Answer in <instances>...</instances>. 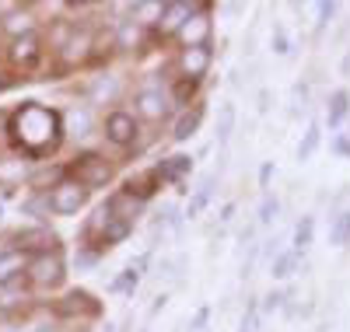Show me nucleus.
<instances>
[{"label": "nucleus", "mask_w": 350, "mask_h": 332, "mask_svg": "<svg viewBox=\"0 0 350 332\" xmlns=\"http://www.w3.org/2000/svg\"><path fill=\"white\" fill-rule=\"evenodd\" d=\"M60 112H64V137L67 140H88L92 133H98V115L84 102H74L70 109H60Z\"/></svg>", "instance_id": "6ab92c4d"}, {"label": "nucleus", "mask_w": 350, "mask_h": 332, "mask_svg": "<svg viewBox=\"0 0 350 332\" xmlns=\"http://www.w3.org/2000/svg\"><path fill=\"white\" fill-rule=\"evenodd\" d=\"M347 115H350V92H347V87H333L329 98H326V115H323V123H326L329 130H340Z\"/></svg>", "instance_id": "bb28decb"}, {"label": "nucleus", "mask_w": 350, "mask_h": 332, "mask_svg": "<svg viewBox=\"0 0 350 332\" xmlns=\"http://www.w3.org/2000/svg\"><path fill=\"white\" fill-rule=\"evenodd\" d=\"M217 171H207L196 182V189H189V203L183 206V221H196V217H203V210L211 206V199H214V186H217Z\"/></svg>", "instance_id": "4be33fe9"}, {"label": "nucleus", "mask_w": 350, "mask_h": 332, "mask_svg": "<svg viewBox=\"0 0 350 332\" xmlns=\"http://www.w3.org/2000/svg\"><path fill=\"white\" fill-rule=\"evenodd\" d=\"M221 11H224V14H231V18H239L245 8H242V4H221Z\"/></svg>", "instance_id": "49530a36"}, {"label": "nucleus", "mask_w": 350, "mask_h": 332, "mask_svg": "<svg viewBox=\"0 0 350 332\" xmlns=\"http://www.w3.org/2000/svg\"><path fill=\"white\" fill-rule=\"evenodd\" d=\"M46 199H49V217H77L81 210L92 203V193L81 189L77 182H70V178H60V182L46 193Z\"/></svg>", "instance_id": "4468645a"}, {"label": "nucleus", "mask_w": 350, "mask_h": 332, "mask_svg": "<svg viewBox=\"0 0 350 332\" xmlns=\"http://www.w3.org/2000/svg\"><path fill=\"white\" fill-rule=\"evenodd\" d=\"M67 168V178L70 182H77L81 189L88 193H98V189H112V182L120 178V168H116V161L105 154V150H77L74 158L64 161Z\"/></svg>", "instance_id": "7ed1b4c3"}, {"label": "nucleus", "mask_w": 350, "mask_h": 332, "mask_svg": "<svg viewBox=\"0 0 350 332\" xmlns=\"http://www.w3.org/2000/svg\"><path fill=\"white\" fill-rule=\"evenodd\" d=\"M4 143L14 158L28 165H42L64 150V112L56 105H46L39 98H25L8 109L4 123Z\"/></svg>", "instance_id": "f257e3e1"}, {"label": "nucleus", "mask_w": 350, "mask_h": 332, "mask_svg": "<svg viewBox=\"0 0 350 332\" xmlns=\"http://www.w3.org/2000/svg\"><path fill=\"white\" fill-rule=\"evenodd\" d=\"M329 150H333L336 158L350 161V133H333V140H329Z\"/></svg>", "instance_id": "ea45409f"}, {"label": "nucleus", "mask_w": 350, "mask_h": 332, "mask_svg": "<svg viewBox=\"0 0 350 332\" xmlns=\"http://www.w3.org/2000/svg\"><path fill=\"white\" fill-rule=\"evenodd\" d=\"M200 4L203 0H165V8H161V18H158V25H154V42L158 46H165V42H172V36L179 32V28L189 21V14H196L200 11Z\"/></svg>", "instance_id": "2eb2a0df"}, {"label": "nucleus", "mask_w": 350, "mask_h": 332, "mask_svg": "<svg viewBox=\"0 0 350 332\" xmlns=\"http://www.w3.org/2000/svg\"><path fill=\"white\" fill-rule=\"evenodd\" d=\"M151 168H154V175L161 178V186H172L179 196H186V193H189L186 182H189L193 168H196V158H193V154H168V158H158Z\"/></svg>", "instance_id": "f3484780"}, {"label": "nucleus", "mask_w": 350, "mask_h": 332, "mask_svg": "<svg viewBox=\"0 0 350 332\" xmlns=\"http://www.w3.org/2000/svg\"><path fill=\"white\" fill-rule=\"evenodd\" d=\"M25 262H28V259H25L21 252H14L8 241H0V287L21 280V277H25Z\"/></svg>", "instance_id": "a878e982"}, {"label": "nucleus", "mask_w": 350, "mask_h": 332, "mask_svg": "<svg viewBox=\"0 0 350 332\" xmlns=\"http://www.w3.org/2000/svg\"><path fill=\"white\" fill-rule=\"evenodd\" d=\"M203 119H207V98H200V102H193L189 109L175 112L172 143H186V140H193V137L200 133V126H203Z\"/></svg>", "instance_id": "412c9836"}, {"label": "nucleus", "mask_w": 350, "mask_h": 332, "mask_svg": "<svg viewBox=\"0 0 350 332\" xmlns=\"http://www.w3.org/2000/svg\"><path fill=\"white\" fill-rule=\"evenodd\" d=\"M329 245L350 249V206L329 214Z\"/></svg>", "instance_id": "2f4dec72"}, {"label": "nucleus", "mask_w": 350, "mask_h": 332, "mask_svg": "<svg viewBox=\"0 0 350 332\" xmlns=\"http://www.w3.org/2000/svg\"><path fill=\"white\" fill-rule=\"evenodd\" d=\"M39 308V297L32 294V287L21 280L8 283V287H0V318L4 322H14V318H25V315H32Z\"/></svg>", "instance_id": "dca6fc26"}, {"label": "nucleus", "mask_w": 350, "mask_h": 332, "mask_svg": "<svg viewBox=\"0 0 350 332\" xmlns=\"http://www.w3.org/2000/svg\"><path fill=\"white\" fill-rule=\"evenodd\" d=\"M312 241H315V217L305 214V217L295 224V231H291V252L305 255V252L312 249Z\"/></svg>", "instance_id": "7c9ffc66"}, {"label": "nucleus", "mask_w": 350, "mask_h": 332, "mask_svg": "<svg viewBox=\"0 0 350 332\" xmlns=\"http://www.w3.org/2000/svg\"><path fill=\"white\" fill-rule=\"evenodd\" d=\"M211 318H214V308L211 305H200L196 315L189 318V332H207L211 329Z\"/></svg>", "instance_id": "58836bf2"}, {"label": "nucleus", "mask_w": 350, "mask_h": 332, "mask_svg": "<svg viewBox=\"0 0 350 332\" xmlns=\"http://www.w3.org/2000/svg\"><path fill=\"white\" fill-rule=\"evenodd\" d=\"M277 217H280V199L273 193H262L259 196V210H256V224L259 227H270Z\"/></svg>", "instance_id": "72a5a7b5"}, {"label": "nucleus", "mask_w": 350, "mask_h": 332, "mask_svg": "<svg viewBox=\"0 0 350 332\" xmlns=\"http://www.w3.org/2000/svg\"><path fill=\"white\" fill-rule=\"evenodd\" d=\"M165 305H168V290H161V294H158V297H154V305H151V312H148V315H151V318H154V315H158V312H161V308H165Z\"/></svg>", "instance_id": "c03bdc74"}, {"label": "nucleus", "mask_w": 350, "mask_h": 332, "mask_svg": "<svg viewBox=\"0 0 350 332\" xmlns=\"http://www.w3.org/2000/svg\"><path fill=\"white\" fill-rule=\"evenodd\" d=\"M280 305H284V290H267V294H262L259 297V315L262 318H267V315H273V312H280Z\"/></svg>", "instance_id": "e433bc0d"}, {"label": "nucleus", "mask_w": 350, "mask_h": 332, "mask_svg": "<svg viewBox=\"0 0 350 332\" xmlns=\"http://www.w3.org/2000/svg\"><path fill=\"white\" fill-rule=\"evenodd\" d=\"M165 92H168L172 109H175V112H183V109H189L193 102L203 98V84H200V81H186V77H168Z\"/></svg>", "instance_id": "b1692460"}, {"label": "nucleus", "mask_w": 350, "mask_h": 332, "mask_svg": "<svg viewBox=\"0 0 350 332\" xmlns=\"http://www.w3.org/2000/svg\"><path fill=\"white\" fill-rule=\"evenodd\" d=\"M262 325V315H259V297H245V308H242V318H239V332H259Z\"/></svg>", "instance_id": "f704fd0d"}, {"label": "nucleus", "mask_w": 350, "mask_h": 332, "mask_svg": "<svg viewBox=\"0 0 350 332\" xmlns=\"http://www.w3.org/2000/svg\"><path fill=\"white\" fill-rule=\"evenodd\" d=\"M235 123H239L235 102H221V105H217V123H214V140H217V147H228V143H231Z\"/></svg>", "instance_id": "cd10ccee"}, {"label": "nucleus", "mask_w": 350, "mask_h": 332, "mask_svg": "<svg viewBox=\"0 0 350 332\" xmlns=\"http://www.w3.org/2000/svg\"><path fill=\"white\" fill-rule=\"evenodd\" d=\"M340 14V0H319L315 4V39H323V32L336 21Z\"/></svg>", "instance_id": "473e14b6"}, {"label": "nucleus", "mask_w": 350, "mask_h": 332, "mask_svg": "<svg viewBox=\"0 0 350 332\" xmlns=\"http://www.w3.org/2000/svg\"><path fill=\"white\" fill-rule=\"evenodd\" d=\"M273 175H277V165H273V161H262V165H259V189H262V193H270Z\"/></svg>", "instance_id": "a19ab883"}, {"label": "nucleus", "mask_w": 350, "mask_h": 332, "mask_svg": "<svg viewBox=\"0 0 350 332\" xmlns=\"http://www.w3.org/2000/svg\"><path fill=\"white\" fill-rule=\"evenodd\" d=\"M130 112L137 115V123L140 126H158V123H168V119L175 115L172 102H168V92L158 84H140L133 98H130Z\"/></svg>", "instance_id": "6e6552de"}, {"label": "nucleus", "mask_w": 350, "mask_h": 332, "mask_svg": "<svg viewBox=\"0 0 350 332\" xmlns=\"http://www.w3.org/2000/svg\"><path fill=\"white\" fill-rule=\"evenodd\" d=\"M18 210L25 217H32V224H49V199H46V193H32V189H28L18 199Z\"/></svg>", "instance_id": "c85d7f7f"}, {"label": "nucleus", "mask_w": 350, "mask_h": 332, "mask_svg": "<svg viewBox=\"0 0 350 332\" xmlns=\"http://www.w3.org/2000/svg\"><path fill=\"white\" fill-rule=\"evenodd\" d=\"M42 32V18H39V4L32 0H14V8L0 18V39L4 42H14V39H25V36H36Z\"/></svg>", "instance_id": "f8f14e48"}, {"label": "nucleus", "mask_w": 350, "mask_h": 332, "mask_svg": "<svg viewBox=\"0 0 350 332\" xmlns=\"http://www.w3.org/2000/svg\"><path fill=\"white\" fill-rule=\"evenodd\" d=\"M120 189L133 193V196H137V199H144V203H151V199H154V196H158L165 186H161V178L154 175V168L148 165V168H137L133 175H126Z\"/></svg>", "instance_id": "5701e85b"}, {"label": "nucleus", "mask_w": 350, "mask_h": 332, "mask_svg": "<svg viewBox=\"0 0 350 332\" xmlns=\"http://www.w3.org/2000/svg\"><path fill=\"white\" fill-rule=\"evenodd\" d=\"M214 59H217L214 42H207V46H189V49H175V56H172V74L203 84V81L211 77V70H214Z\"/></svg>", "instance_id": "9d476101"}, {"label": "nucleus", "mask_w": 350, "mask_h": 332, "mask_svg": "<svg viewBox=\"0 0 350 332\" xmlns=\"http://www.w3.org/2000/svg\"><path fill=\"white\" fill-rule=\"evenodd\" d=\"M319 143H323V123L319 119H312V123L305 126V133H301V140H298V147H295V158L305 165V161H312V154L319 150Z\"/></svg>", "instance_id": "c756f323"}, {"label": "nucleus", "mask_w": 350, "mask_h": 332, "mask_svg": "<svg viewBox=\"0 0 350 332\" xmlns=\"http://www.w3.org/2000/svg\"><path fill=\"white\" fill-rule=\"evenodd\" d=\"M0 56H4V67H8V74L14 81H36V74L46 67V59H49V49H46L42 32H36V36L8 42Z\"/></svg>", "instance_id": "423d86ee"}, {"label": "nucleus", "mask_w": 350, "mask_h": 332, "mask_svg": "<svg viewBox=\"0 0 350 332\" xmlns=\"http://www.w3.org/2000/svg\"><path fill=\"white\" fill-rule=\"evenodd\" d=\"M123 92H126V81L120 74H112V70H98L95 77H88L84 84V105L88 109H116L123 102Z\"/></svg>", "instance_id": "9b49d317"}, {"label": "nucleus", "mask_w": 350, "mask_h": 332, "mask_svg": "<svg viewBox=\"0 0 350 332\" xmlns=\"http://www.w3.org/2000/svg\"><path fill=\"white\" fill-rule=\"evenodd\" d=\"M301 269H308L305 255L291 252V249H280V252L270 259V277H273V280H291V277H298Z\"/></svg>", "instance_id": "393cba45"}, {"label": "nucleus", "mask_w": 350, "mask_h": 332, "mask_svg": "<svg viewBox=\"0 0 350 332\" xmlns=\"http://www.w3.org/2000/svg\"><path fill=\"white\" fill-rule=\"evenodd\" d=\"M270 49L277 53V56H291V36H287V28H284V21H273V28H270Z\"/></svg>", "instance_id": "c9c22d12"}, {"label": "nucleus", "mask_w": 350, "mask_h": 332, "mask_svg": "<svg viewBox=\"0 0 350 332\" xmlns=\"http://www.w3.org/2000/svg\"><path fill=\"white\" fill-rule=\"evenodd\" d=\"M235 210H239V203H235V199H231V203H224L217 221H221V224H231V221H235Z\"/></svg>", "instance_id": "37998d69"}, {"label": "nucleus", "mask_w": 350, "mask_h": 332, "mask_svg": "<svg viewBox=\"0 0 350 332\" xmlns=\"http://www.w3.org/2000/svg\"><path fill=\"white\" fill-rule=\"evenodd\" d=\"M98 133H102L105 143L116 147V150H133V147L140 143L144 126L137 123V115H133L126 105H116V109H105V112H102Z\"/></svg>", "instance_id": "0eeeda50"}, {"label": "nucleus", "mask_w": 350, "mask_h": 332, "mask_svg": "<svg viewBox=\"0 0 350 332\" xmlns=\"http://www.w3.org/2000/svg\"><path fill=\"white\" fill-rule=\"evenodd\" d=\"M67 249L28 255L25 262V283L32 287V294H60L67 287Z\"/></svg>", "instance_id": "39448f33"}, {"label": "nucleus", "mask_w": 350, "mask_h": 332, "mask_svg": "<svg viewBox=\"0 0 350 332\" xmlns=\"http://www.w3.org/2000/svg\"><path fill=\"white\" fill-rule=\"evenodd\" d=\"M256 109H259V115H267V112L273 109V95H270V87H259V95H256Z\"/></svg>", "instance_id": "79ce46f5"}, {"label": "nucleus", "mask_w": 350, "mask_h": 332, "mask_svg": "<svg viewBox=\"0 0 350 332\" xmlns=\"http://www.w3.org/2000/svg\"><path fill=\"white\" fill-rule=\"evenodd\" d=\"M14 84H18V81H14L4 67H0V92H8V87H14Z\"/></svg>", "instance_id": "a18cd8bd"}, {"label": "nucleus", "mask_w": 350, "mask_h": 332, "mask_svg": "<svg viewBox=\"0 0 350 332\" xmlns=\"http://www.w3.org/2000/svg\"><path fill=\"white\" fill-rule=\"evenodd\" d=\"M133 234V224H126V221H116L109 210L98 203L95 210H92V217H84V224H81V231H77V245H84V249H92L95 255H109L116 245H123V241Z\"/></svg>", "instance_id": "f03ea898"}, {"label": "nucleus", "mask_w": 350, "mask_h": 332, "mask_svg": "<svg viewBox=\"0 0 350 332\" xmlns=\"http://www.w3.org/2000/svg\"><path fill=\"white\" fill-rule=\"evenodd\" d=\"M340 77H350V49H347L343 59H340Z\"/></svg>", "instance_id": "de8ad7c7"}, {"label": "nucleus", "mask_w": 350, "mask_h": 332, "mask_svg": "<svg viewBox=\"0 0 350 332\" xmlns=\"http://www.w3.org/2000/svg\"><path fill=\"white\" fill-rule=\"evenodd\" d=\"M116 329H120L116 322H102V325H98V332H116Z\"/></svg>", "instance_id": "09e8293b"}, {"label": "nucleus", "mask_w": 350, "mask_h": 332, "mask_svg": "<svg viewBox=\"0 0 350 332\" xmlns=\"http://www.w3.org/2000/svg\"><path fill=\"white\" fill-rule=\"evenodd\" d=\"M46 315L60 325H95L105 318V305L84 287H67L60 297H53L46 305Z\"/></svg>", "instance_id": "20e7f679"}, {"label": "nucleus", "mask_w": 350, "mask_h": 332, "mask_svg": "<svg viewBox=\"0 0 350 332\" xmlns=\"http://www.w3.org/2000/svg\"><path fill=\"white\" fill-rule=\"evenodd\" d=\"M98 262H102V255H95L92 249L77 245V252H74V269H77V273H88V269H95Z\"/></svg>", "instance_id": "4c0bfd02"}, {"label": "nucleus", "mask_w": 350, "mask_h": 332, "mask_svg": "<svg viewBox=\"0 0 350 332\" xmlns=\"http://www.w3.org/2000/svg\"><path fill=\"white\" fill-rule=\"evenodd\" d=\"M207 42H214V4L203 0L200 11L189 14V21L172 36V46L175 49H189V46H207Z\"/></svg>", "instance_id": "ddd939ff"}, {"label": "nucleus", "mask_w": 350, "mask_h": 332, "mask_svg": "<svg viewBox=\"0 0 350 332\" xmlns=\"http://www.w3.org/2000/svg\"><path fill=\"white\" fill-rule=\"evenodd\" d=\"M4 241H8V245H11L14 252H21L25 259H28V255L53 252V249H64V238L56 234V227H53V224H25V227L11 231Z\"/></svg>", "instance_id": "1a4fd4ad"}, {"label": "nucleus", "mask_w": 350, "mask_h": 332, "mask_svg": "<svg viewBox=\"0 0 350 332\" xmlns=\"http://www.w3.org/2000/svg\"><path fill=\"white\" fill-rule=\"evenodd\" d=\"M102 206L109 210L116 221H126V224H133V227H137V221H140L144 214H148V203L137 199V196L126 193V189H112V193L102 199Z\"/></svg>", "instance_id": "aec40b11"}, {"label": "nucleus", "mask_w": 350, "mask_h": 332, "mask_svg": "<svg viewBox=\"0 0 350 332\" xmlns=\"http://www.w3.org/2000/svg\"><path fill=\"white\" fill-rule=\"evenodd\" d=\"M151 249L144 252V255H137V259H130L120 273H116L112 280H109V294H120V297H130L133 301V294L140 290V283H144V277H148V266H151Z\"/></svg>", "instance_id": "a211bd4d"}]
</instances>
